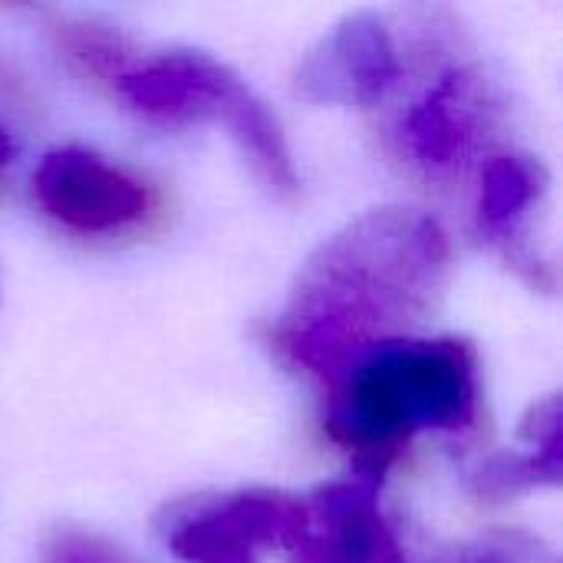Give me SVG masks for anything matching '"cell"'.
Returning a JSON list of instances; mask_svg holds the SVG:
<instances>
[{"label": "cell", "instance_id": "5b68a950", "mask_svg": "<svg viewBox=\"0 0 563 563\" xmlns=\"http://www.w3.org/2000/svg\"><path fill=\"white\" fill-rule=\"evenodd\" d=\"M399 79L389 26L373 10L346 13L297 66L294 92L317 106H373Z\"/></svg>", "mask_w": 563, "mask_h": 563}, {"label": "cell", "instance_id": "52a82bcc", "mask_svg": "<svg viewBox=\"0 0 563 563\" xmlns=\"http://www.w3.org/2000/svg\"><path fill=\"white\" fill-rule=\"evenodd\" d=\"M310 554L327 563H406L369 482H330L310 498Z\"/></svg>", "mask_w": 563, "mask_h": 563}, {"label": "cell", "instance_id": "4fadbf2b", "mask_svg": "<svg viewBox=\"0 0 563 563\" xmlns=\"http://www.w3.org/2000/svg\"><path fill=\"white\" fill-rule=\"evenodd\" d=\"M13 155H16V142L10 139L7 129H0V168H7L13 162Z\"/></svg>", "mask_w": 563, "mask_h": 563}, {"label": "cell", "instance_id": "8fae6325", "mask_svg": "<svg viewBox=\"0 0 563 563\" xmlns=\"http://www.w3.org/2000/svg\"><path fill=\"white\" fill-rule=\"evenodd\" d=\"M475 492L482 498H511L528 488L561 482V445L541 452H498L475 472Z\"/></svg>", "mask_w": 563, "mask_h": 563}, {"label": "cell", "instance_id": "7c38bea8", "mask_svg": "<svg viewBox=\"0 0 563 563\" xmlns=\"http://www.w3.org/2000/svg\"><path fill=\"white\" fill-rule=\"evenodd\" d=\"M46 563H132L122 551L106 544L102 538L82 534V531H59L49 548Z\"/></svg>", "mask_w": 563, "mask_h": 563}, {"label": "cell", "instance_id": "9c48e42d", "mask_svg": "<svg viewBox=\"0 0 563 563\" xmlns=\"http://www.w3.org/2000/svg\"><path fill=\"white\" fill-rule=\"evenodd\" d=\"M548 165L531 152H501L485 162L478 188V224L508 234L548 191Z\"/></svg>", "mask_w": 563, "mask_h": 563}, {"label": "cell", "instance_id": "ba28073f", "mask_svg": "<svg viewBox=\"0 0 563 563\" xmlns=\"http://www.w3.org/2000/svg\"><path fill=\"white\" fill-rule=\"evenodd\" d=\"M472 86L468 76L452 73L445 76L429 96L409 112L406 122V139L412 155L429 165V168H445L452 165L468 142L472 129Z\"/></svg>", "mask_w": 563, "mask_h": 563}, {"label": "cell", "instance_id": "7a4b0ae2", "mask_svg": "<svg viewBox=\"0 0 563 563\" xmlns=\"http://www.w3.org/2000/svg\"><path fill=\"white\" fill-rule=\"evenodd\" d=\"M478 406V356L459 336L383 340L343 373L327 435L356 452H393L419 432L462 429Z\"/></svg>", "mask_w": 563, "mask_h": 563}, {"label": "cell", "instance_id": "30bf717a", "mask_svg": "<svg viewBox=\"0 0 563 563\" xmlns=\"http://www.w3.org/2000/svg\"><path fill=\"white\" fill-rule=\"evenodd\" d=\"M234 145L241 148V155L251 162V168L261 175V181L277 195V198H290L300 185L297 168H294V155L287 145V135L277 122V115L267 109V102L247 89L234 109L224 119Z\"/></svg>", "mask_w": 563, "mask_h": 563}, {"label": "cell", "instance_id": "6da1fadb", "mask_svg": "<svg viewBox=\"0 0 563 563\" xmlns=\"http://www.w3.org/2000/svg\"><path fill=\"white\" fill-rule=\"evenodd\" d=\"M449 241L416 208H373L330 234L297 274L280 346L313 373H343L383 330L422 320L442 294Z\"/></svg>", "mask_w": 563, "mask_h": 563}, {"label": "cell", "instance_id": "3957f363", "mask_svg": "<svg viewBox=\"0 0 563 563\" xmlns=\"http://www.w3.org/2000/svg\"><path fill=\"white\" fill-rule=\"evenodd\" d=\"M313 525L300 498L241 488L172 511L165 544L181 563H257L267 551H310Z\"/></svg>", "mask_w": 563, "mask_h": 563}, {"label": "cell", "instance_id": "277c9868", "mask_svg": "<svg viewBox=\"0 0 563 563\" xmlns=\"http://www.w3.org/2000/svg\"><path fill=\"white\" fill-rule=\"evenodd\" d=\"M33 198L53 221L82 234L122 231L148 214L145 185L79 145L53 148L40 158L33 168Z\"/></svg>", "mask_w": 563, "mask_h": 563}, {"label": "cell", "instance_id": "8992f818", "mask_svg": "<svg viewBox=\"0 0 563 563\" xmlns=\"http://www.w3.org/2000/svg\"><path fill=\"white\" fill-rule=\"evenodd\" d=\"M247 89L231 66L201 49H168L119 79L132 109L165 122H224Z\"/></svg>", "mask_w": 563, "mask_h": 563}]
</instances>
